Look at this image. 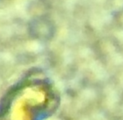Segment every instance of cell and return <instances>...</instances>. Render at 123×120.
<instances>
[{"label":"cell","mask_w":123,"mask_h":120,"mask_svg":"<svg viewBox=\"0 0 123 120\" xmlns=\"http://www.w3.org/2000/svg\"><path fill=\"white\" fill-rule=\"evenodd\" d=\"M43 91L36 86L19 90L10 100L0 120H32L34 111L44 101Z\"/></svg>","instance_id":"6da1fadb"}]
</instances>
